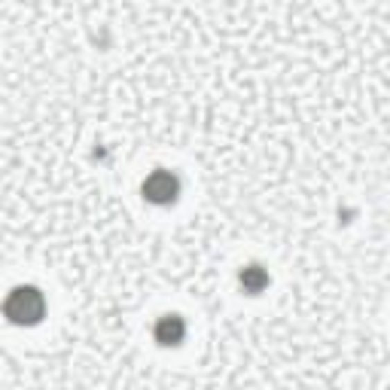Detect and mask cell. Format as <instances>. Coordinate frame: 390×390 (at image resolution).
Instances as JSON below:
<instances>
[{
  "label": "cell",
  "instance_id": "1",
  "mask_svg": "<svg viewBox=\"0 0 390 390\" xmlns=\"http://www.w3.org/2000/svg\"><path fill=\"white\" fill-rule=\"evenodd\" d=\"M174 180L168 177V174H156L150 183H147V193L150 198H156V202H165V198H174Z\"/></svg>",
  "mask_w": 390,
  "mask_h": 390
}]
</instances>
